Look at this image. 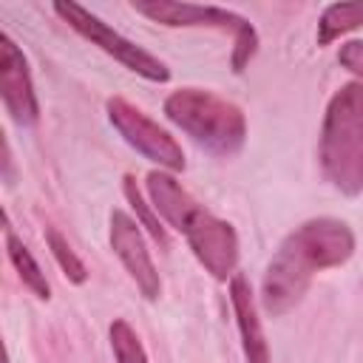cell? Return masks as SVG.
Masks as SVG:
<instances>
[{
    "label": "cell",
    "mask_w": 363,
    "mask_h": 363,
    "mask_svg": "<svg viewBox=\"0 0 363 363\" xmlns=\"http://www.w3.org/2000/svg\"><path fill=\"white\" fill-rule=\"evenodd\" d=\"M354 255V233L346 221L320 216L298 224L275 250L261 281V309L269 318L286 315L301 303L312 278L343 267Z\"/></svg>",
    "instance_id": "6da1fadb"
},
{
    "label": "cell",
    "mask_w": 363,
    "mask_h": 363,
    "mask_svg": "<svg viewBox=\"0 0 363 363\" xmlns=\"http://www.w3.org/2000/svg\"><path fill=\"white\" fill-rule=\"evenodd\" d=\"M147 196L153 210L179 230L193 250L196 261L216 278L230 281L238 267V233L230 221L213 216L199 204L167 170H150L147 173Z\"/></svg>",
    "instance_id": "7a4b0ae2"
},
{
    "label": "cell",
    "mask_w": 363,
    "mask_h": 363,
    "mask_svg": "<svg viewBox=\"0 0 363 363\" xmlns=\"http://www.w3.org/2000/svg\"><path fill=\"white\" fill-rule=\"evenodd\" d=\"M318 162L326 182L343 196L363 193V82L340 85L323 113Z\"/></svg>",
    "instance_id": "3957f363"
},
{
    "label": "cell",
    "mask_w": 363,
    "mask_h": 363,
    "mask_svg": "<svg viewBox=\"0 0 363 363\" xmlns=\"http://www.w3.org/2000/svg\"><path fill=\"white\" fill-rule=\"evenodd\" d=\"M164 116L199 147L218 159H233L247 142L244 111L204 88H179L164 99Z\"/></svg>",
    "instance_id": "277c9868"
},
{
    "label": "cell",
    "mask_w": 363,
    "mask_h": 363,
    "mask_svg": "<svg viewBox=\"0 0 363 363\" xmlns=\"http://www.w3.org/2000/svg\"><path fill=\"white\" fill-rule=\"evenodd\" d=\"M136 14L167 26V28H221L233 34V71L241 74L258 51V31L255 26L221 6H199V3H179V0H133Z\"/></svg>",
    "instance_id": "5b68a950"
},
{
    "label": "cell",
    "mask_w": 363,
    "mask_h": 363,
    "mask_svg": "<svg viewBox=\"0 0 363 363\" xmlns=\"http://www.w3.org/2000/svg\"><path fill=\"white\" fill-rule=\"evenodd\" d=\"M79 37H85L88 43L99 45L105 54H111L116 62H122L128 71L150 79V82H167L170 79V68L150 51H145L142 45H136L133 40L122 37L116 28H111L105 20H99L96 14H91L85 6L71 3V0H57L51 6Z\"/></svg>",
    "instance_id": "8992f818"
},
{
    "label": "cell",
    "mask_w": 363,
    "mask_h": 363,
    "mask_svg": "<svg viewBox=\"0 0 363 363\" xmlns=\"http://www.w3.org/2000/svg\"><path fill=\"white\" fill-rule=\"evenodd\" d=\"M105 111H108V122L116 128V133L136 150L142 153L147 162L159 164L162 170L167 173H179L184 170V150L182 145L162 128L156 125L150 116H145L136 105H130L128 99L122 96H111L105 102Z\"/></svg>",
    "instance_id": "52a82bcc"
},
{
    "label": "cell",
    "mask_w": 363,
    "mask_h": 363,
    "mask_svg": "<svg viewBox=\"0 0 363 363\" xmlns=\"http://www.w3.org/2000/svg\"><path fill=\"white\" fill-rule=\"evenodd\" d=\"M0 96L9 116L20 128H34L40 122V102H37L28 60L6 31L0 34Z\"/></svg>",
    "instance_id": "ba28073f"
},
{
    "label": "cell",
    "mask_w": 363,
    "mask_h": 363,
    "mask_svg": "<svg viewBox=\"0 0 363 363\" xmlns=\"http://www.w3.org/2000/svg\"><path fill=\"white\" fill-rule=\"evenodd\" d=\"M108 238H111V250L122 261L125 272L136 281L139 292L147 301H159V295H162V278L156 272V264H153L150 250L145 244V235L139 230V221L133 216H128L125 210H119V207L111 210Z\"/></svg>",
    "instance_id": "9c48e42d"
},
{
    "label": "cell",
    "mask_w": 363,
    "mask_h": 363,
    "mask_svg": "<svg viewBox=\"0 0 363 363\" xmlns=\"http://www.w3.org/2000/svg\"><path fill=\"white\" fill-rule=\"evenodd\" d=\"M230 303H233V312H235L244 360L247 363H269V346H267V337H264V329H261L258 303H255V295H252V286H250L247 275H241V272H235L230 278Z\"/></svg>",
    "instance_id": "30bf717a"
},
{
    "label": "cell",
    "mask_w": 363,
    "mask_h": 363,
    "mask_svg": "<svg viewBox=\"0 0 363 363\" xmlns=\"http://www.w3.org/2000/svg\"><path fill=\"white\" fill-rule=\"evenodd\" d=\"M3 230H6V252H9V261L14 264V269H17V275H20V281L40 298V301H48L51 298V286H48V281H45V272H43V267L37 264V258L31 255V250L11 233V224H9V216L3 213Z\"/></svg>",
    "instance_id": "8fae6325"
},
{
    "label": "cell",
    "mask_w": 363,
    "mask_h": 363,
    "mask_svg": "<svg viewBox=\"0 0 363 363\" xmlns=\"http://www.w3.org/2000/svg\"><path fill=\"white\" fill-rule=\"evenodd\" d=\"M357 26H363V0L332 3L323 9V14L318 20V45H329L332 40H337L340 34H346Z\"/></svg>",
    "instance_id": "7c38bea8"
},
{
    "label": "cell",
    "mask_w": 363,
    "mask_h": 363,
    "mask_svg": "<svg viewBox=\"0 0 363 363\" xmlns=\"http://www.w3.org/2000/svg\"><path fill=\"white\" fill-rule=\"evenodd\" d=\"M45 244H48V250H51L57 267L62 269V275H65L71 284H85V281H88V269H85L82 258L71 250L68 238H65L57 227H51V224H45Z\"/></svg>",
    "instance_id": "4fadbf2b"
},
{
    "label": "cell",
    "mask_w": 363,
    "mask_h": 363,
    "mask_svg": "<svg viewBox=\"0 0 363 363\" xmlns=\"http://www.w3.org/2000/svg\"><path fill=\"white\" fill-rule=\"evenodd\" d=\"M122 190H125L128 204H130V207H133V213H136V221L150 233V238H153L156 244L167 247V230H164V224L159 221V216L153 213V204H147V201H145V196H142V190L136 187V179H133L130 173L125 176Z\"/></svg>",
    "instance_id": "5bb4252c"
},
{
    "label": "cell",
    "mask_w": 363,
    "mask_h": 363,
    "mask_svg": "<svg viewBox=\"0 0 363 363\" xmlns=\"http://www.w3.org/2000/svg\"><path fill=\"white\" fill-rule=\"evenodd\" d=\"M111 335V349H113V357L116 363H147V352L139 340V335L133 332V326L122 318H116L108 329Z\"/></svg>",
    "instance_id": "9a60e30c"
},
{
    "label": "cell",
    "mask_w": 363,
    "mask_h": 363,
    "mask_svg": "<svg viewBox=\"0 0 363 363\" xmlns=\"http://www.w3.org/2000/svg\"><path fill=\"white\" fill-rule=\"evenodd\" d=\"M337 62H340L346 71H352V74L357 77V82H363V40H349V43H343L340 51H337Z\"/></svg>",
    "instance_id": "2e32d148"
},
{
    "label": "cell",
    "mask_w": 363,
    "mask_h": 363,
    "mask_svg": "<svg viewBox=\"0 0 363 363\" xmlns=\"http://www.w3.org/2000/svg\"><path fill=\"white\" fill-rule=\"evenodd\" d=\"M3 179L6 184H11V147H9V139H3Z\"/></svg>",
    "instance_id": "e0dca14e"
}]
</instances>
